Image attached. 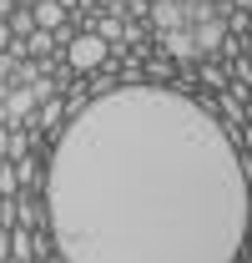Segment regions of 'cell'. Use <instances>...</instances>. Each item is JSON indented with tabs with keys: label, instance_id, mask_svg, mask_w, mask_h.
Wrapping results in <instances>:
<instances>
[{
	"label": "cell",
	"instance_id": "2",
	"mask_svg": "<svg viewBox=\"0 0 252 263\" xmlns=\"http://www.w3.org/2000/svg\"><path fill=\"white\" fill-rule=\"evenodd\" d=\"M56 56H61L76 76H96L101 66L111 61V46H106L101 35H91V31H76L71 41H66V51H56Z\"/></svg>",
	"mask_w": 252,
	"mask_h": 263
},
{
	"label": "cell",
	"instance_id": "4",
	"mask_svg": "<svg viewBox=\"0 0 252 263\" xmlns=\"http://www.w3.org/2000/svg\"><path fill=\"white\" fill-rule=\"evenodd\" d=\"M15 228H46V208H40V197H15Z\"/></svg>",
	"mask_w": 252,
	"mask_h": 263
},
{
	"label": "cell",
	"instance_id": "11",
	"mask_svg": "<svg viewBox=\"0 0 252 263\" xmlns=\"http://www.w3.org/2000/svg\"><path fill=\"white\" fill-rule=\"evenodd\" d=\"M177 5H197V0H177Z\"/></svg>",
	"mask_w": 252,
	"mask_h": 263
},
{
	"label": "cell",
	"instance_id": "5",
	"mask_svg": "<svg viewBox=\"0 0 252 263\" xmlns=\"http://www.w3.org/2000/svg\"><path fill=\"white\" fill-rule=\"evenodd\" d=\"M161 41H166V51H172V56H166V61H197V46H192V31H172V35H161Z\"/></svg>",
	"mask_w": 252,
	"mask_h": 263
},
{
	"label": "cell",
	"instance_id": "8",
	"mask_svg": "<svg viewBox=\"0 0 252 263\" xmlns=\"http://www.w3.org/2000/svg\"><path fill=\"white\" fill-rule=\"evenodd\" d=\"M86 5H91V10H116L121 0H86Z\"/></svg>",
	"mask_w": 252,
	"mask_h": 263
},
{
	"label": "cell",
	"instance_id": "3",
	"mask_svg": "<svg viewBox=\"0 0 252 263\" xmlns=\"http://www.w3.org/2000/svg\"><path fill=\"white\" fill-rule=\"evenodd\" d=\"M146 26H152L157 35L187 31V5H177V0H152V10H146Z\"/></svg>",
	"mask_w": 252,
	"mask_h": 263
},
{
	"label": "cell",
	"instance_id": "12",
	"mask_svg": "<svg viewBox=\"0 0 252 263\" xmlns=\"http://www.w3.org/2000/svg\"><path fill=\"white\" fill-rule=\"evenodd\" d=\"M5 263H20V258H5Z\"/></svg>",
	"mask_w": 252,
	"mask_h": 263
},
{
	"label": "cell",
	"instance_id": "10",
	"mask_svg": "<svg viewBox=\"0 0 252 263\" xmlns=\"http://www.w3.org/2000/svg\"><path fill=\"white\" fill-rule=\"evenodd\" d=\"M10 5H15V10H31V5H35V0H10Z\"/></svg>",
	"mask_w": 252,
	"mask_h": 263
},
{
	"label": "cell",
	"instance_id": "7",
	"mask_svg": "<svg viewBox=\"0 0 252 263\" xmlns=\"http://www.w3.org/2000/svg\"><path fill=\"white\" fill-rule=\"evenodd\" d=\"M10 258V228H0V263Z\"/></svg>",
	"mask_w": 252,
	"mask_h": 263
},
{
	"label": "cell",
	"instance_id": "9",
	"mask_svg": "<svg viewBox=\"0 0 252 263\" xmlns=\"http://www.w3.org/2000/svg\"><path fill=\"white\" fill-rule=\"evenodd\" d=\"M5 46H10V31H5V21H0V56H5Z\"/></svg>",
	"mask_w": 252,
	"mask_h": 263
},
{
	"label": "cell",
	"instance_id": "13",
	"mask_svg": "<svg viewBox=\"0 0 252 263\" xmlns=\"http://www.w3.org/2000/svg\"><path fill=\"white\" fill-rule=\"evenodd\" d=\"M146 5H152V0H146Z\"/></svg>",
	"mask_w": 252,
	"mask_h": 263
},
{
	"label": "cell",
	"instance_id": "6",
	"mask_svg": "<svg viewBox=\"0 0 252 263\" xmlns=\"http://www.w3.org/2000/svg\"><path fill=\"white\" fill-rule=\"evenodd\" d=\"M202 81L207 86H227V66H202Z\"/></svg>",
	"mask_w": 252,
	"mask_h": 263
},
{
	"label": "cell",
	"instance_id": "1",
	"mask_svg": "<svg viewBox=\"0 0 252 263\" xmlns=\"http://www.w3.org/2000/svg\"><path fill=\"white\" fill-rule=\"evenodd\" d=\"M40 162L61 263H242L247 162L202 97L116 81L46 137Z\"/></svg>",
	"mask_w": 252,
	"mask_h": 263
}]
</instances>
